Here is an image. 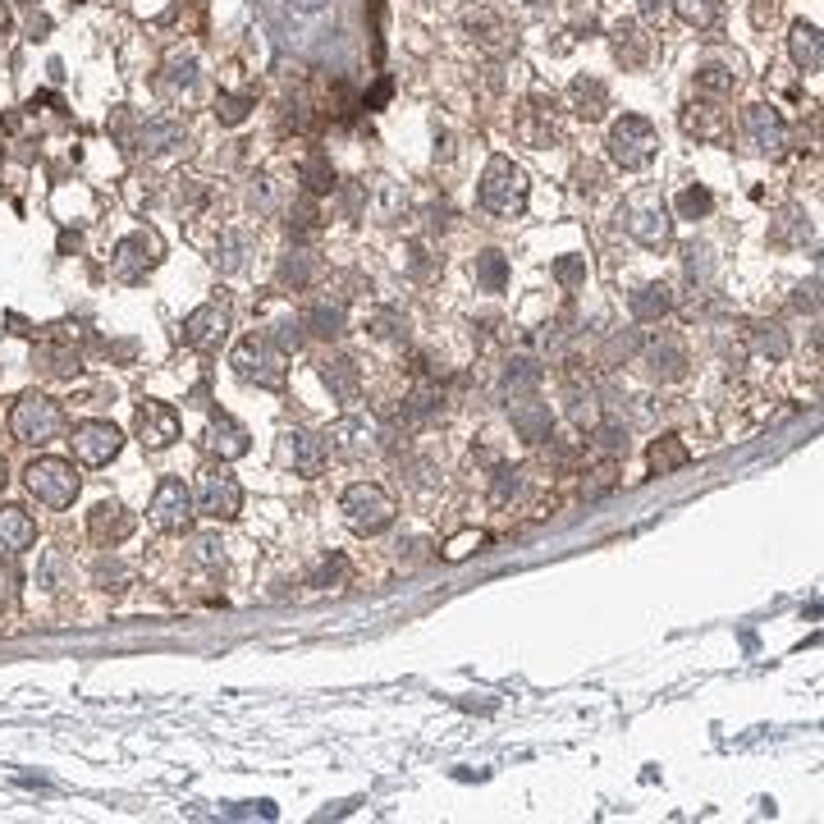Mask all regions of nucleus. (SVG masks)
I'll use <instances>...</instances> for the list:
<instances>
[{
  "mask_svg": "<svg viewBox=\"0 0 824 824\" xmlns=\"http://www.w3.org/2000/svg\"><path fill=\"white\" fill-rule=\"evenodd\" d=\"M156 261H161V243H156L152 234H133V239H124L120 248H115V275L133 280V275L152 271Z\"/></svg>",
  "mask_w": 824,
  "mask_h": 824,
  "instance_id": "nucleus-18",
  "label": "nucleus"
},
{
  "mask_svg": "<svg viewBox=\"0 0 824 824\" xmlns=\"http://www.w3.org/2000/svg\"><path fill=\"white\" fill-rule=\"evenodd\" d=\"M568 417L577 431H591L600 422V399L591 385H568Z\"/></svg>",
  "mask_w": 824,
  "mask_h": 824,
  "instance_id": "nucleus-28",
  "label": "nucleus"
},
{
  "mask_svg": "<svg viewBox=\"0 0 824 824\" xmlns=\"http://www.w3.org/2000/svg\"><path fill=\"white\" fill-rule=\"evenodd\" d=\"M710 206H715V197L705 193V188H687V193L678 197V211H683L687 220H696V216H710Z\"/></svg>",
  "mask_w": 824,
  "mask_h": 824,
  "instance_id": "nucleus-41",
  "label": "nucleus"
},
{
  "mask_svg": "<svg viewBox=\"0 0 824 824\" xmlns=\"http://www.w3.org/2000/svg\"><path fill=\"white\" fill-rule=\"evenodd\" d=\"M316 371H321V385L330 390V399L339 403H353L362 390V371L353 358H344V353H326V358L316 362Z\"/></svg>",
  "mask_w": 824,
  "mask_h": 824,
  "instance_id": "nucleus-17",
  "label": "nucleus"
},
{
  "mask_svg": "<svg viewBox=\"0 0 824 824\" xmlns=\"http://www.w3.org/2000/svg\"><path fill=\"white\" fill-rule=\"evenodd\" d=\"M792 60H797V69H806V74L820 69V28H815V23H797V28H792Z\"/></svg>",
  "mask_w": 824,
  "mask_h": 824,
  "instance_id": "nucleus-29",
  "label": "nucleus"
},
{
  "mask_svg": "<svg viewBox=\"0 0 824 824\" xmlns=\"http://www.w3.org/2000/svg\"><path fill=\"white\" fill-rule=\"evenodd\" d=\"M234 371H239V380H248V385H261V390H280L284 376H289V367H284V353L271 344L266 335H248L239 348H234Z\"/></svg>",
  "mask_w": 824,
  "mask_h": 824,
  "instance_id": "nucleus-5",
  "label": "nucleus"
},
{
  "mask_svg": "<svg viewBox=\"0 0 824 824\" xmlns=\"http://www.w3.org/2000/svg\"><path fill=\"white\" fill-rule=\"evenodd\" d=\"M440 412H445V399H440V390H435V385H417V390L408 394V403H403L399 422L408 426V431H417V426L435 422Z\"/></svg>",
  "mask_w": 824,
  "mask_h": 824,
  "instance_id": "nucleus-23",
  "label": "nucleus"
},
{
  "mask_svg": "<svg viewBox=\"0 0 824 824\" xmlns=\"http://www.w3.org/2000/svg\"><path fill=\"white\" fill-rule=\"evenodd\" d=\"M554 280L564 284V289H577V284L586 280V261H577V257H559V261H554Z\"/></svg>",
  "mask_w": 824,
  "mask_h": 824,
  "instance_id": "nucleus-44",
  "label": "nucleus"
},
{
  "mask_svg": "<svg viewBox=\"0 0 824 824\" xmlns=\"http://www.w3.org/2000/svg\"><path fill=\"white\" fill-rule=\"evenodd\" d=\"M618 225L628 229L641 248H669L673 239V220H669V206L660 202V193H632L623 202V211H618Z\"/></svg>",
  "mask_w": 824,
  "mask_h": 824,
  "instance_id": "nucleus-2",
  "label": "nucleus"
},
{
  "mask_svg": "<svg viewBox=\"0 0 824 824\" xmlns=\"http://www.w3.org/2000/svg\"><path fill=\"white\" fill-rule=\"evenodd\" d=\"M591 435H596V445H600V449H609V454H618V449H628V431H623V426L596 422V426H591Z\"/></svg>",
  "mask_w": 824,
  "mask_h": 824,
  "instance_id": "nucleus-45",
  "label": "nucleus"
},
{
  "mask_svg": "<svg viewBox=\"0 0 824 824\" xmlns=\"http://www.w3.org/2000/svg\"><path fill=\"white\" fill-rule=\"evenodd\" d=\"M303 321H280V326H275V339H271V344L275 348H280V353H298V348H303Z\"/></svg>",
  "mask_w": 824,
  "mask_h": 824,
  "instance_id": "nucleus-42",
  "label": "nucleus"
},
{
  "mask_svg": "<svg viewBox=\"0 0 824 824\" xmlns=\"http://www.w3.org/2000/svg\"><path fill=\"white\" fill-rule=\"evenodd\" d=\"M669 10H673L669 0H641V14H646L651 23H664V19H669Z\"/></svg>",
  "mask_w": 824,
  "mask_h": 824,
  "instance_id": "nucleus-52",
  "label": "nucleus"
},
{
  "mask_svg": "<svg viewBox=\"0 0 824 824\" xmlns=\"http://www.w3.org/2000/svg\"><path fill=\"white\" fill-rule=\"evenodd\" d=\"M655 147H660V138H655L651 120H641V115H623V120L609 129V156H614V165H623V170L651 165Z\"/></svg>",
  "mask_w": 824,
  "mask_h": 824,
  "instance_id": "nucleus-6",
  "label": "nucleus"
},
{
  "mask_svg": "<svg viewBox=\"0 0 824 824\" xmlns=\"http://www.w3.org/2000/svg\"><path fill=\"white\" fill-rule=\"evenodd\" d=\"M541 385V362L536 358H509L504 367V390L509 394H532Z\"/></svg>",
  "mask_w": 824,
  "mask_h": 824,
  "instance_id": "nucleus-32",
  "label": "nucleus"
},
{
  "mask_svg": "<svg viewBox=\"0 0 824 824\" xmlns=\"http://www.w3.org/2000/svg\"><path fill=\"white\" fill-rule=\"evenodd\" d=\"M367 326H371V335H376V339H408V321H403V316H394V312H376Z\"/></svg>",
  "mask_w": 824,
  "mask_h": 824,
  "instance_id": "nucleus-40",
  "label": "nucleus"
},
{
  "mask_svg": "<svg viewBox=\"0 0 824 824\" xmlns=\"http://www.w3.org/2000/svg\"><path fill=\"white\" fill-rule=\"evenodd\" d=\"M472 280L486 293H504V284H509V261L499 257V252H481V257L472 261Z\"/></svg>",
  "mask_w": 824,
  "mask_h": 824,
  "instance_id": "nucleus-30",
  "label": "nucleus"
},
{
  "mask_svg": "<svg viewBox=\"0 0 824 824\" xmlns=\"http://www.w3.org/2000/svg\"><path fill=\"white\" fill-rule=\"evenodd\" d=\"M344 303H330V298H321V303H312L307 307V316H303V330H312V335H321V339H339L344 335Z\"/></svg>",
  "mask_w": 824,
  "mask_h": 824,
  "instance_id": "nucleus-24",
  "label": "nucleus"
},
{
  "mask_svg": "<svg viewBox=\"0 0 824 824\" xmlns=\"http://www.w3.org/2000/svg\"><path fill=\"white\" fill-rule=\"evenodd\" d=\"M673 10L692 28H715L719 14H724V0H673Z\"/></svg>",
  "mask_w": 824,
  "mask_h": 824,
  "instance_id": "nucleus-33",
  "label": "nucleus"
},
{
  "mask_svg": "<svg viewBox=\"0 0 824 824\" xmlns=\"http://www.w3.org/2000/svg\"><path fill=\"white\" fill-rule=\"evenodd\" d=\"M472 545H486V536H481V532H463L458 541L445 545V559H463V554H472Z\"/></svg>",
  "mask_w": 824,
  "mask_h": 824,
  "instance_id": "nucleus-50",
  "label": "nucleus"
},
{
  "mask_svg": "<svg viewBox=\"0 0 824 824\" xmlns=\"http://www.w3.org/2000/svg\"><path fill=\"white\" fill-rule=\"evenodd\" d=\"M330 449H335L339 458H371L380 454V445H385V431H380L376 417H367V412H348V417H339V422H330L326 431Z\"/></svg>",
  "mask_w": 824,
  "mask_h": 824,
  "instance_id": "nucleus-7",
  "label": "nucleus"
},
{
  "mask_svg": "<svg viewBox=\"0 0 824 824\" xmlns=\"http://www.w3.org/2000/svg\"><path fill=\"white\" fill-rule=\"evenodd\" d=\"M225 330H229V312L220 303H206L184 321V344L197 348V353H216L225 344Z\"/></svg>",
  "mask_w": 824,
  "mask_h": 824,
  "instance_id": "nucleus-14",
  "label": "nucleus"
},
{
  "mask_svg": "<svg viewBox=\"0 0 824 824\" xmlns=\"http://www.w3.org/2000/svg\"><path fill=\"white\" fill-rule=\"evenodd\" d=\"M280 280L293 284V289H307V284H312V261H307V252H289V257H284Z\"/></svg>",
  "mask_w": 824,
  "mask_h": 824,
  "instance_id": "nucleus-38",
  "label": "nucleus"
},
{
  "mask_svg": "<svg viewBox=\"0 0 824 824\" xmlns=\"http://www.w3.org/2000/svg\"><path fill=\"white\" fill-rule=\"evenodd\" d=\"M197 504H202L206 518L229 522V518H239V509H243V486L229 477L225 467H211L197 481Z\"/></svg>",
  "mask_w": 824,
  "mask_h": 824,
  "instance_id": "nucleus-10",
  "label": "nucleus"
},
{
  "mask_svg": "<svg viewBox=\"0 0 824 824\" xmlns=\"http://www.w3.org/2000/svg\"><path fill=\"white\" fill-rule=\"evenodd\" d=\"M147 513H152V522L161 532H188V522H193V490L184 481H161Z\"/></svg>",
  "mask_w": 824,
  "mask_h": 824,
  "instance_id": "nucleus-12",
  "label": "nucleus"
},
{
  "mask_svg": "<svg viewBox=\"0 0 824 824\" xmlns=\"http://www.w3.org/2000/svg\"><path fill=\"white\" fill-rule=\"evenodd\" d=\"M10 431L14 440H23V445H46V440H55L60 435V408H55L46 394H23L19 403H14V417H10Z\"/></svg>",
  "mask_w": 824,
  "mask_h": 824,
  "instance_id": "nucleus-8",
  "label": "nucleus"
},
{
  "mask_svg": "<svg viewBox=\"0 0 824 824\" xmlns=\"http://www.w3.org/2000/svg\"><path fill=\"white\" fill-rule=\"evenodd\" d=\"M637 348H641L637 335H614V339H609V348H605V367H614V362H628Z\"/></svg>",
  "mask_w": 824,
  "mask_h": 824,
  "instance_id": "nucleus-46",
  "label": "nucleus"
},
{
  "mask_svg": "<svg viewBox=\"0 0 824 824\" xmlns=\"http://www.w3.org/2000/svg\"><path fill=\"white\" fill-rule=\"evenodd\" d=\"M646 371H651L660 385H669V380H683V376H687V348H683V339L655 335L651 344H646Z\"/></svg>",
  "mask_w": 824,
  "mask_h": 824,
  "instance_id": "nucleus-16",
  "label": "nucleus"
},
{
  "mask_svg": "<svg viewBox=\"0 0 824 824\" xmlns=\"http://www.w3.org/2000/svg\"><path fill=\"white\" fill-rule=\"evenodd\" d=\"M69 445H74V458H78V463L101 467V463H110V458L120 454L124 435L115 431L110 422H78L74 435H69Z\"/></svg>",
  "mask_w": 824,
  "mask_h": 824,
  "instance_id": "nucleus-11",
  "label": "nucleus"
},
{
  "mask_svg": "<svg viewBox=\"0 0 824 824\" xmlns=\"http://www.w3.org/2000/svg\"><path fill=\"white\" fill-rule=\"evenodd\" d=\"M646 51H651V42L637 33V23H618L614 28V55L623 60L628 69H637L641 60H646Z\"/></svg>",
  "mask_w": 824,
  "mask_h": 824,
  "instance_id": "nucleus-31",
  "label": "nucleus"
},
{
  "mask_svg": "<svg viewBox=\"0 0 824 824\" xmlns=\"http://www.w3.org/2000/svg\"><path fill=\"white\" fill-rule=\"evenodd\" d=\"M733 87H738V74H728V69L710 65V60H705L701 74H696V92H701V97H728Z\"/></svg>",
  "mask_w": 824,
  "mask_h": 824,
  "instance_id": "nucleus-35",
  "label": "nucleus"
},
{
  "mask_svg": "<svg viewBox=\"0 0 824 824\" xmlns=\"http://www.w3.org/2000/svg\"><path fill=\"white\" fill-rule=\"evenodd\" d=\"M188 559L202 568H220V559H225V545H220V536H193V550H188Z\"/></svg>",
  "mask_w": 824,
  "mask_h": 824,
  "instance_id": "nucleus-39",
  "label": "nucleus"
},
{
  "mask_svg": "<svg viewBox=\"0 0 824 824\" xmlns=\"http://www.w3.org/2000/svg\"><path fill=\"white\" fill-rule=\"evenodd\" d=\"M673 312V293L669 284H646V289L632 293V316L637 321H660V316Z\"/></svg>",
  "mask_w": 824,
  "mask_h": 824,
  "instance_id": "nucleus-26",
  "label": "nucleus"
},
{
  "mask_svg": "<svg viewBox=\"0 0 824 824\" xmlns=\"http://www.w3.org/2000/svg\"><path fill=\"white\" fill-rule=\"evenodd\" d=\"M705 257H710L705 248H687V275H692V280L701 275V284L710 280V261H705Z\"/></svg>",
  "mask_w": 824,
  "mask_h": 824,
  "instance_id": "nucleus-51",
  "label": "nucleus"
},
{
  "mask_svg": "<svg viewBox=\"0 0 824 824\" xmlns=\"http://www.w3.org/2000/svg\"><path fill=\"white\" fill-rule=\"evenodd\" d=\"M687 133H696V138H719L724 133V110H710V106H692L687 110Z\"/></svg>",
  "mask_w": 824,
  "mask_h": 824,
  "instance_id": "nucleus-36",
  "label": "nucleus"
},
{
  "mask_svg": "<svg viewBox=\"0 0 824 824\" xmlns=\"http://www.w3.org/2000/svg\"><path fill=\"white\" fill-rule=\"evenodd\" d=\"M37 582H42L46 591H65V586H74V573H69L65 554H60V550H46V554H42V568H37Z\"/></svg>",
  "mask_w": 824,
  "mask_h": 824,
  "instance_id": "nucleus-34",
  "label": "nucleus"
},
{
  "mask_svg": "<svg viewBox=\"0 0 824 824\" xmlns=\"http://www.w3.org/2000/svg\"><path fill=\"white\" fill-rule=\"evenodd\" d=\"M339 513H344V522L353 527L358 536H380L385 527L394 522V499L385 486H376V481H362V486H348L344 490V504H339Z\"/></svg>",
  "mask_w": 824,
  "mask_h": 824,
  "instance_id": "nucleus-1",
  "label": "nucleus"
},
{
  "mask_svg": "<svg viewBox=\"0 0 824 824\" xmlns=\"http://www.w3.org/2000/svg\"><path fill=\"white\" fill-rule=\"evenodd\" d=\"M284 458L293 463V472H303V477H321L330 463V445L321 440V435L303 431V426H293V431H284Z\"/></svg>",
  "mask_w": 824,
  "mask_h": 824,
  "instance_id": "nucleus-13",
  "label": "nucleus"
},
{
  "mask_svg": "<svg viewBox=\"0 0 824 824\" xmlns=\"http://www.w3.org/2000/svg\"><path fill=\"white\" fill-rule=\"evenodd\" d=\"M206 445L216 449L220 458H243L248 454V431H243L229 412H220V417H211V426H206Z\"/></svg>",
  "mask_w": 824,
  "mask_h": 824,
  "instance_id": "nucleus-22",
  "label": "nucleus"
},
{
  "mask_svg": "<svg viewBox=\"0 0 824 824\" xmlns=\"http://www.w3.org/2000/svg\"><path fill=\"white\" fill-rule=\"evenodd\" d=\"M97 577H101V582H124V577H129V573H124L120 564H115V568H106V564H101V568H97Z\"/></svg>",
  "mask_w": 824,
  "mask_h": 824,
  "instance_id": "nucleus-53",
  "label": "nucleus"
},
{
  "mask_svg": "<svg viewBox=\"0 0 824 824\" xmlns=\"http://www.w3.org/2000/svg\"><path fill=\"white\" fill-rule=\"evenodd\" d=\"M138 440L147 449H165L179 440V412L161 399H147L138 408Z\"/></svg>",
  "mask_w": 824,
  "mask_h": 824,
  "instance_id": "nucleus-15",
  "label": "nucleus"
},
{
  "mask_svg": "<svg viewBox=\"0 0 824 824\" xmlns=\"http://www.w3.org/2000/svg\"><path fill=\"white\" fill-rule=\"evenodd\" d=\"M481 206L490 216H518L527 206V174L509 161V156H495L486 165V179H481Z\"/></svg>",
  "mask_w": 824,
  "mask_h": 824,
  "instance_id": "nucleus-3",
  "label": "nucleus"
},
{
  "mask_svg": "<svg viewBox=\"0 0 824 824\" xmlns=\"http://www.w3.org/2000/svg\"><path fill=\"white\" fill-rule=\"evenodd\" d=\"M87 527H92V536H97L101 545H120L124 536L133 532V513L124 509V504H97Z\"/></svg>",
  "mask_w": 824,
  "mask_h": 824,
  "instance_id": "nucleus-21",
  "label": "nucleus"
},
{
  "mask_svg": "<svg viewBox=\"0 0 824 824\" xmlns=\"http://www.w3.org/2000/svg\"><path fill=\"white\" fill-rule=\"evenodd\" d=\"M751 348H756L760 358L783 362L792 353V339H788V330H783L779 321H760V326L751 330Z\"/></svg>",
  "mask_w": 824,
  "mask_h": 824,
  "instance_id": "nucleus-27",
  "label": "nucleus"
},
{
  "mask_svg": "<svg viewBox=\"0 0 824 824\" xmlns=\"http://www.w3.org/2000/svg\"><path fill=\"white\" fill-rule=\"evenodd\" d=\"M243 257H248V234H225V248H220V266H225V271H239Z\"/></svg>",
  "mask_w": 824,
  "mask_h": 824,
  "instance_id": "nucleus-43",
  "label": "nucleus"
},
{
  "mask_svg": "<svg viewBox=\"0 0 824 824\" xmlns=\"http://www.w3.org/2000/svg\"><path fill=\"white\" fill-rule=\"evenodd\" d=\"M23 481L46 509H69L78 495V467L69 458H33L23 467Z\"/></svg>",
  "mask_w": 824,
  "mask_h": 824,
  "instance_id": "nucleus-4",
  "label": "nucleus"
},
{
  "mask_svg": "<svg viewBox=\"0 0 824 824\" xmlns=\"http://www.w3.org/2000/svg\"><path fill=\"white\" fill-rule=\"evenodd\" d=\"M513 431H518L527 445H541V440H550V431H554L550 408H545V403H536V399L513 403Z\"/></svg>",
  "mask_w": 824,
  "mask_h": 824,
  "instance_id": "nucleus-20",
  "label": "nucleus"
},
{
  "mask_svg": "<svg viewBox=\"0 0 824 824\" xmlns=\"http://www.w3.org/2000/svg\"><path fill=\"white\" fill-rule=\"evenodd\" d=\"M738 133H742V147H747L751 156H783L788 152V124H783L779 110H770V106L742 110Z\"/></svg>",
  "mask_w": 824,
  "mask_h": 824,
  "instance_id": "nucleus-9",
  "label": "nucleus"
},
{
  "mask_svg": "<svg viewBox=\"0 0 824 824\" xmlns=\"http://www.w3.org/2000/svg\"><path fill=\"white\" fill-rule=\"evenodd\" d=\"M33 541H37V522L23 509L5 504L0 509V554H23V550H33Z\"/></svg>",
  "mask_w": 824,
  "mask_h": 824,
  "instance_id": "nucleus-19",
  "label": "nucleus"
},
{
  "mask_svg": "<svg viewBox=\"0 0 824 824\" xmlns=\"http://www.w3.org/2000/svg\"><path fill=\"white\" fill-rule=\"evenodd\" d=\"M344 573H348V564H344V559H339V554H335L330 564H321V568H316V573H312V586H335Z\"/></svg>",
  "mask_w": 824,
  "mask_h": 824,
  "instance_id": "nucleus-48",
  "label": "nucleus"
},
{
  "mask_svg": "<svg viewBox=\"0 0 824 824\" xmlns=\"http://www.w3.org/2000/svg\"><path fill=\"white\" fill-rule=\"evenodd\" d=\"M330 179H335V174H330V165L321 161V156H316V161L307 165V188H312V193H326Z\"/></svg>",
  "mask_w": 824,
  "mask_h": 824,
  "instance_id": "nucleus-49",
  "label": "nucleus"
},
{
  "mask_svg": "<svg viewBox=\"0 0 824 824\" xmlns=\"http://www.w3.org/2000/svg\"><path fill=\"white\" fill-rule=\"evenodd\" d=\"M573 97H577V115H586V120H600V110H605V87L600 83H573Z\"/></svg>",
  "mask_w": 824,
  "mask_h": 824,
  "instance_id": "nucleus-37",
  "label": "nucleus"
},
{
  "mask_svg": "<svg viewBox=\"0 0 824 824\" xmlns=\"http://www.w3.org/2000/svg\"><path fill=\"white\" fill-rule=\"evenodd\" d=\"M646 463H651L655 477H669V472H678V467L692 463V454H687V445L678 440V435H660L651 445V454H646Z\"/></svg>",
  "mask_w": 824,
  "mask_h": 824,
  "instance_id": "nucleus-25",
  "label": "nucleus"
},
{
  "mask_svg": "<svg viewBox=\"0 0 824 824\" xmlns=\"http://www.w3.org/2000/svg\"><path fill=\"white\" fill-rule=\"evenodd\" d=\"M513 495H522V472H518V467H513V472L504 467V472H499V481H495V499L504 504V499H513Z\"/></svg>",
  "mask_w": 824,
  "mask_h": 824,
  "instance_id": "nucleus-47",
  "label": "nucleus"
}]
</instances>
